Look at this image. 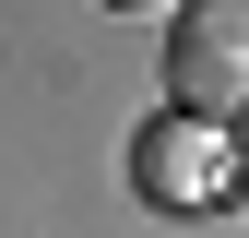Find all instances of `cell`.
<instances>
[{"instance_id":"obj_1","label":"cell","mask_w":249,"mask_h":238,"mask_svg":"<svg viewBox=\"0 0 249 238\" xmlns=\"http://www.w3.org/2000/svg\"><path fill=\"white\" fill-rule=\"evenodd\" d=\"M166 107L178 119H249V0H178L166 12Z\"/></svg>"},{"instance_id":"obj_2","label":"cell","mask_w":249,"mask_h":238,"mask_svg":"<svg viewBox=\"0 0 249 238\" xmlns=\"http://www.w3.org/2000/svg\"><path fill=\"white\" fill-rule=\"evenodd\" d=\"M131 191L154 202V215H202V202H226L237 191V143L213 131V119H142L131 131Z\"/></svg>"},{"instance_id":"obj_3","label":"cell","mask_w":249,"mask_h":238,"mask_svg":"<svg viewBox=\"0 0 249 238\" xmlns=\"http://www.w3.org/2000/svg\"><path fill=\"white\" fill-rule=\"evenodd\" d=\"M107 12H178V0H107Z\"/></svg>"},{"instance_id":"obj_4","label":"cell","mask_w":249,"mask_h":238,"mask_svg":"<svg viewBox=\"0 0 249 238\" xmlns=\"http://www.w3.org/2000/svg\"><path fill=\"white\" fill-rule=\"evenodd\" d=\"M237 191H249V143H237Z\"/></svg>"}]
</instances>
